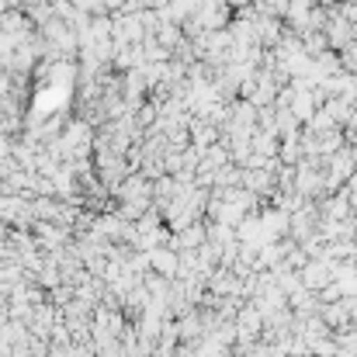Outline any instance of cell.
<instances>
[{"label":"cell","mask_w":357,"mask_h":357,"mask_svg":"<svg viewBox=\"0 0 357 357\" xmlns=\"http://www.w3.org/2000/svg\"><path fill=\"white\" fill-rule=\"evenodd\" d=\"M354 205H357V195H354Z\"/></svg>","instance_id":"obj_1"}]
</instances>
